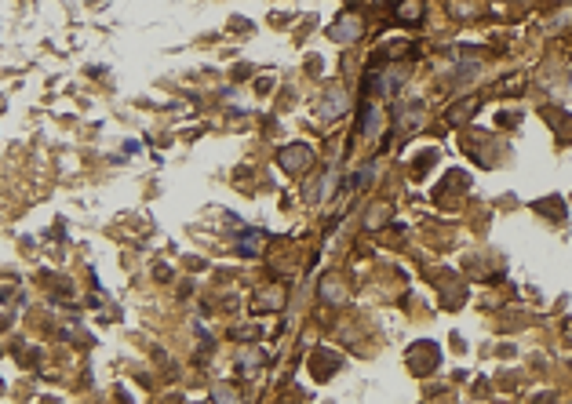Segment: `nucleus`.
<instances>
[{
  "label": "nucleus",
  "mask_w": 572,
  "mask_h": 404,
  "mask_svg": "<svg viewBox=\"0 0 572 404\" xmlns=\"http://www.w3.org/2000/svg\"><path fill=\"white\" fill-rule=\"evenodd\" d=\"M317 291H321V299H325L328 306H343V303H347V284L339 281V277H325Z\"/></svg>",
  "instance_id": "39448f33"
},
{
  "label": "nucleus",
  "mask_w": 572,
  "mask_h": 404,
  "mask_svg": "<svg viewBox=\"0 0 572 404\" xmlns=\"http://www.w3.org/2000/svg\"><path fill=\"white\" fill-rule=\"evenodd\" d=\"M357 37H361V18H357L354 11L339 15V23L332 26V40H335V44H354Z\"/></svg>",
  "instance_id": "f03ea898"
},
{
  "label": "nucleus",
  "mask_w": 572,
  "mask_h": 404,
  "mask_svg": "<svg viewBox=\"0 0 572 404\" xmlns=\"http://www.w3.org/2000/svg\"><path fill=\"white\" fill-rule=\"evenodd\" d=\"M332 189H335V172H328V175H325V182H321V194H317V201H328V197H332Z\"/></svg>",
  "instance_id": "9d476101"
},
{
  "label": "nucleus",
  "mask_w": 572,
  "mask_h": 404,
  "mask_svg": "<svg viewBox=\"0 0 572 404\" xmlns=\"http://www.w3.org/2000/svg\"><path fill=\"white\" fill-rule=\"evenodd\" d=\"M343 110H347V91H343V88H328V95L321 99V106H317V113H321L325 120L339 117Z\"/></svg>",
  "instance_id": "7ed1b4c3"
},
{
  "label": "nucleus",
  "mask_w": 572,
  "mask_h": 404,
  "mask_svg": "<svg viewBox=\"0 0 572 404\" xmlns=\"http://www.w3.org/2000/svg\"><path fill=\"white\" fill-rule=\"evenodd\" d=\"M379 127H383V113H379V110H372V106H368V110H365V124H361V132H365L368 139H375V132H379Z\"/></svg>",
  "instance_id": "0eeeda50"
},
{
  "label": "nucleus",
  "mask_w": 572,
  "mask_h": 404,
  "mask_svg": "<svg viewBox=\"0 0 572 404\" xmlns=\"http://www.w3.org/2000/svg\"><path fill=\"white\" fill-rule=\"evenodd\" d=\"M474 110H478V99H467L463 106H456L449 117H452V120H467V113H474Z\"/></svg>",
  "instance_id": "1a4fd4ad"
},
{
  "label": "nucleus",
  "mask_w": 572,
  "mask_h": 404,
  "mask_svg": "<svg viewBox=\"0 0 572 404\" xmlns=\"http://www.w3.org/2000/svg\"><path fill=\"white\" fill-rule=\"evenodd\" d=\"M281 168L285 172H303V168L310 164V150L306 146H288V150H281Z\"/></svg>",
  "instance_id": "20e7f679"
},
{
  "label": "nucleus",
  "mask_w": 572,
  "mask_h": 404,
  "mask_svg": "<svg viewBox=\"0 0 572 404\" xmlns=\"http://www.w3.org/2000/svg\"><path fill=\"white\" fill-rule=\"evenodd\" d=\"M256 306H263V310H273V306H281V295H263V299H256Z\"/></svg>",
  "instance_id": "9b49d317"
},
{
  "label": "nucleus",
  "mask_w": 572,
  "mask_h": 404,
  "mask_svg": "<svg viewBox=\"0 0 572 404\" xmlns=\"http://www.w3.org/2000/svg\"><path fill=\"white\" fill-rule=\"evenodd\" d=\"M379 222H387V208H375L368 215V226H379Z\"/></svg>",
  "instance_id": "ddd939ff"
},
{
  "label": "nucleus",
  "mask_w": 572,
  "mask_h": 404,
  "mask_svg": "<svg viewBox=\"0 0 572 404\" xmlns=\"http://www.w3.org/2000/svg\"><path fill=\"white\" fill-rule=\"evenodd\" d=\"M397 15H401V18H409V23H419V18H423V8L416 4V0H405V4L397 8Z\"/></svg>",
  "instance_id": "6e6552de"
},
{
  "label": "nucleus",
  "mask_w": 572,
  "mask_h": 404,
  "mask_svg": "<svg viewBox=\"0 0 572 404\" xmlns=\"http://www.w3.org/2000/svg\"><path fill=\"white\" fill-rule=\"evenodd\" d=\"M263 360H266L263 353H241V365H244V368H251V365H263Z\"/></svg>",
  "instance_id": "f8f14e48"
},
{
  "label": "nucleus",
  "mask_w": 572,
  "mask_h": 404,
  "mask_svg": "<svg viewBox=\"0 0 572 404\" xmlns=\"http://www.w3.org/2000/svg\"><path fill=\"white\" fill-rule=\"evenodd\" d=\"M405 77H409V70L401 66V62H394V66L379 70V77H375V91H379V95H394L397 88H405Z\"/></svg>",
  "instance_id": "f257e3e1"
},
{
  "label": "nucleus",
  "mask_w": 572,
  "mask_h": 404,
  "mask_svg": "<svg viewBox=\"0 0 572 404\" xmlns=\"http://www.w3.org/2000/svg\"><path fill=\"white\" fill-rule=\"evenodd\" d=\"M335 368H339V357H335V353H325V350L313 353V375H317V379H328Z\"/></svg>",
  "instance_id": "423d86ee"
},
{
  "label": "nucleus",
  "mask_w": 572,
  "mask_h": 404,
  "mask_svg": "<svg viewBox=\"0 0 572 404\" xmlns=\"http://www.w3.org/2000/svg\"><path fill=\"white\" fill-rule=\"evenodd\" d=\"M216 397H219V400H234L237 393H234V390H226V386H219V390H216Z\"/></svg>",
  "instance_id": "4468645a"
}]
</instances>
